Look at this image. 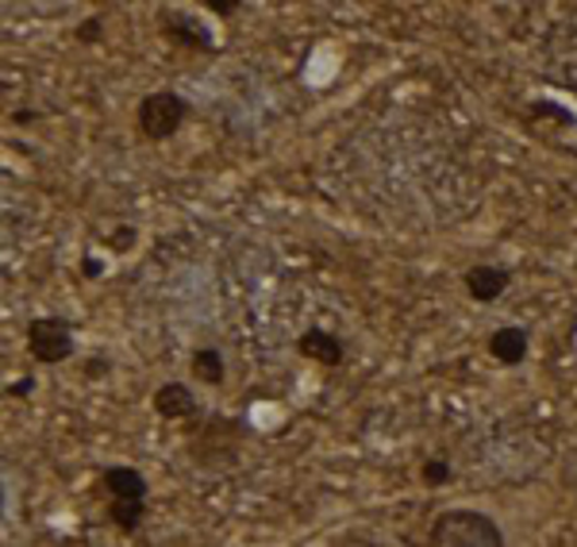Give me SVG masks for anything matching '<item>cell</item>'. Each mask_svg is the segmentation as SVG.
<instances>
[{
	"label": "cell",
	"instance_id": "1",
	"mask_svg": "<svg viewBox=\"0 0 577 547\" xmlns=\"http://www.w3.org/2000/svg\"><path fill=\"white\" fill-rule=\"evenodd\" d=\"M431 547H508L504 528L489 513L470 506L443 509L428 528Z\"/></svg>",
	"mask_w": 577,
	"mask_h": 547
},
{
	"label": "cell",
	"instance_id": "2",
	"mask_svg": "<svg viewBox=\"0 0 577 547\" xmlns=\"http://www.w3.org/2000/svg\"><path fill=\"white\" fill-rule=\"evenodd\" d=\"M189 112H193V108H189V100L181 97V93L155 90V93H147V97L139 100L135 131L147 143H166V140H173L181 128H185Z\"/></svg>",
	"mask_w": 577,
	"mask_h": 547
},
{
	"label": "cell",
	"instance_id": "3",
	"mask_svg": "<svg viewBox=\"0 0 577 547\" xmlns=\"http://www.w3.org/2000/svg\"><path fill=\"white\" fill-rule=\"evenodd\" d=\"M247 436V425L239 417H208L201 425V436L196 440H189V459H193L196 466H216V459L220 455V466L236 463L239 459V440Z\"/></svg>",
	"mask_w": 577,
	"mask_h": 547
},
{
	"label": "cell",
	"instance_id": "4",
	"mask_svg": "<svg viewBox=\"0 0 577 547\" xmlns=\"http://www.w3.org/2000/svg\"><path fill=\"white\" fill-rule=\"evenodd\" d=\"M27 355L43 367H62L77 355L74 324L65 317H35L27 324Z\"/></svg>",
	"mask_w": 577,
	"mask_h": 547
},
{
	"label": "cell",
	"instance_id": "5",
	"mask_svg": "<svg viewBox=\"0 0 577 547\" xmlns=\"http://www.w3.org/2000/svg\"><path fill=\"white\" fill-rule=\"evenodd\" d=\"M158 35H163L173 50L216 55V35H212V27L185 9H158Z\"/></svg>",
	"mask_w": 577,
	"mask_h": 547
},
{
	"label": "cell",
	"instance_id": "6",
	"mask_svg": "<svg viewBox=\"0 0 577 547\" xmlns=\"http://www.w3.org/2000/svg\"><path fill=\"white\" fill-rule=\"evenodd\" d=\"M462 286H466V294H470V301L496 305L508 294V286H513V270L501 266V262H478V266H470L462 274Z\"/></svg>",
	"mask_w": 577,
	"mask_h": 547
},
{
	"label": "cell",
	"instance_id": "7",
	"mask_svg": "<svg viewBox=\"0 0 577 547\" xmlns=\"http://www.w3.org/2000/svg\"><path fill=\"white\" fill-rule=\"evenodd\" d=\"M151 408H155L163 420H196L204 413L196 390L189 382H178V378L158 385L155 397H151Z\"/></svg>",
	"mask_w": 577,
	"mask_h": 547
},
{
	"label": "cell",
	"instance_id": "8",
	"mask_svg": "<svg viewBox=\"0 0 577 547\" xmlns=\"http://www.w3.org/2000/svg\"><path fill=\"white\" fill-rule=\"evenodd\" d=\"M293 352L301 355V359L324 367V370H335V367L347 362V344H342L335 332H327V328H304V332L297 335Z\"/></svg>",
	"mask_w": 577,
	"mask_h": 547
},
{
	"label": "cell",
	"instance_id": "9",
	"mask_svg": "<svg viewBox=\"0 0 577 547\" xmlns=\"http://www.w3.org/2000/svg\"><path fill=\"white\" fill-rule=\"evenodd\" d=\"M485 352H489V359H493L496 367H508V370L524 367V362H528V355H531L528 328H520V324L493 328V335L485 340Z\"/></svg>",
	"mask_w": 577,
	"mask_h": 547
},
{
	"label": "cell",
	"instance_id": "10",
	"mask_svg": "<svg viewBox=\"0 0 577 547\" xmlns=\"http://www.w3.org/2000/svg\"><path fill=\"white\" fill-rule=\"evenodd\" d=\"M100 490L108 494V501H147L151 498L147 474L128 463L105 466V471H100Z\"/></svg>",
	"mask_w": 577,
	"mask_h": 547
},
{
	"label": "cell",
	"instance_id": "11",
	"mask_svg": "<svg viewBox=\"0 0 577 547\" xmlns=\"http://www.w3.org/2000/svg\"><path fill=\"white\" fill-rule=\"evenodd\" d=\"M189 374H193V382L201 385H224V378H228V359H224L220 347H196L193 355H189Z\"/></svg>",
	"mask_w": 577,
	"mask_h": 547
},
{
	"label": "cell",
	"instance_id": "12",
	"mask_svg": "<svg viewBox=\"0 0 577 547\" xmlns=\"http://www.w3.org/2000/svg\"><path fill=\"white\" fill-rule=\"evenodd\" d=\"M147 521V501H108V524L123 536H135Z\"/></svg>",
	"mask_w": 577,
	"mask_h": 547
},
{
	"label": "cell",
	"instance_id": "13",
	"mask_svg": "<svg viewBox=\"0 0 577 547\" xmlns=\"http://www.w3.org/2000/svg\"><path fill=\"white\" fill-rule=\"evenodd\" d=\"M420 483L428 486V490H443V486L455 483V466H450V459L443 455H428L420 463Z\"/></svg>",
	"mask_w": 577,
	"mask_h": 547
},
{
	"label": "cell",
	"instance_id": "14",
	"mask_svg": "<svg viewBox=\"0 0 577 547\" xmlns=\"http://www.w3.org/2000/svg\"><path fill=\"white\" fill-rule=\"evenodd\" d=\"M135 243H139V228H135V224H116V228L105 236V247L112 254H131V251H135Z\"/></svg>",
	"mask_w": 577,
	"mask_h": 547
},
{
	"label": "cell",
	"instance_id": "15",
	"mask_svg": "<svg viewBox=\"0 0 577 547\" xmlns=\"http://www.w3.org/2000/svg\"><path fill=\"white\" fill-rule=\"evenodd\" d=\"M74 39L85 43V47H97V43L105 39V16H100V12L97 16H85L82 24L74 27Z\"/></svg>",
	"mask_w": 577,
	"mask_h": 547
},
{
	"label": "cell",
	"instance_id": "16",
	"mask_svg": "<svg viewBox=\"0 0 577 547\" xmlns=\"http://www.w3.org/2000/svg\"><path fill=\"white\" fill-rule=\"evenodd\" d=\"M82 374L89 378V382L108 378V374H112V359H108V355H89V359H82Z\"/></svg>",
	"mask_w": 577,
	"mask_h": 547
},
{
	"label": "cell",
	"instance_id": "17",
	"mask_svg": "<svg viewBox=\"0 0 577 547\" xmlns=\"http://www.w3.org/2000/svg\"><path fill=\"white\" fill-rule=\"evenodd\" d=\"M531 112H543V116H554V120L562 123V128H574V112H566V108L551 105V100H531Z\"/></svg>",
	"mask_w": 577,
	"mask_h": 547
},
{
	"label": "cell",
	"instance_id": "18",
	"mask_svg": "<svg viewBox=\"0 0 577 547\" xmlns=\"http://www.w3.org/2000/svg\"><path fill=\"white\" fill-rule=\"evenodd\" d=\"M201 9L212 12V16H236L243 9V0H201Z\"/></svg>",
	"mask_w": 577,
	"mask_h": 547
},
{
	"label": "cell",
	"instance_id": "19",
	"mask_svg": "<svg viewBox=\"0 0 577 547\" xmlns=\"http://www.w3.org/2000/svg\"><path fill=\"white\" fill-rule=\"evenodd\" d=\"M4 390H9V397H20V401H24V397H32L35 378H32V374H27V378H16V382H9Z\"/></svg>",
	"mask_w": 577,
	"mask_h": 547
},
{
	"label": "cell",
	"instance_id": "20",
	"mask_svg": "<svg viewBox=\"0 0 577 547\" xmlns=\"http://www.w3.org/2000/svg\"><path fill=\"white\" fill-rule=\"evenodd\" d=\"M82 274H85L89 282H97L100 274H105V262H100L97 254H85V259H82Z\"/></svg>",
	"mask_w": 577,
	"mask_h": 547
},
{
	"label": "cell",
	"instance_id": "21",
	"mask_svg": "<svg viewBox=\"0 0 577 547\" xmlns=\"http://www.w3.org/2000/svg\"><path fill=\"white\" fill-rule=\"evenodd\" d=\"M574 266H577V259H574Z\"/></svg>",
	"mask_w": 577,
	"mask_h": 547
}]
</instances>
